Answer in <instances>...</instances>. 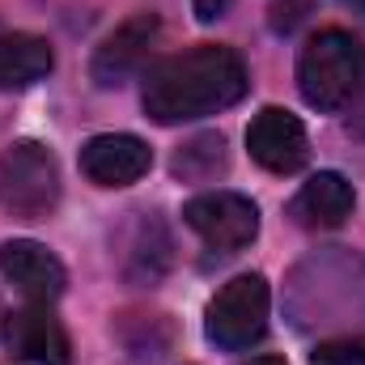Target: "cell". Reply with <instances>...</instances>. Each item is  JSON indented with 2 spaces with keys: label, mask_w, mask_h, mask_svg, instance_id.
I'll use <instances>...</instances> for the list:
<instances>
[{
  "label": "cell",
  "mask_w": 365,
  "mask_h": 365,
  "mask_svg": "<svg viewBox=\"0 0 365 365\" xmlns=\"http://www.w3.org/2000/svg\"><path fill=\"white\" fill-rule=\"evenodd\" d=\"M247 64L217 43H200L162 60L145 81V115L153 123H187L234 106L247 93Z\"/></svg>",
  "instance_id": "1"
},
{
  "label": "cell",
  "mask_w": 365,
  "mask_h": 365,
  "mask_svg": "<svg viewBox=\"0 0 365 365\" xmlns=\"http://www.w3.org/2000/svg\"><path fill=\"white\" fill-rule=\"evenodd\" d=\"M365 86V43L349 30H319L297 56V90L314 110H340Z\"/></svg>",
  "instance_id": "2"
},
{
  "label": "cell",
  "mask_w": 365,
  "mask_h": 365,
  "mask_svg": "<svg viewBox=\"0 0 365 365\" xmlns=\"http://www.w3.org/2000/svg\"><path fill=\"white\" fill-rule=\"evenodd\" d=\"M60 204V162L38 140H13L0 153V208L13 221H47Z\"/></svg>",
  "instance_id": "3"
},
{
  "label": "cell",
  "mask_w": 365,
  "mask_h": 365,
  "mask_svg": "<svg viewBox=\"0 0 365 365\" xmlns=\"http://www.w3.org/2000/svg\"><path fill=\"white\" fill-rule=\"evenodd\" d=\"M204 331L217 349H230V353H242V349L259 344L264 331H268V280L255 272L234 276L208 302Z\"/></svg>",
  "instance_id": "4"
},
{
  "label": "cell",
  "mask_w": 365,
  "mask_h": 365,
  "mask_svg": "<svg viewBox=\"0 0 365 365\" xmlns=\"http://www.w3.org/2000/svg\"><path fill=\"white\" fill-rule=\"evenodd\" d=\"M182 221L217 251H242L259 234V208L238 191H204L187 200Z\"/></svg>",
  "instance_id": "5"
},
{
  "label": "cell",
  "mask_w": 365,
  "mask_h": 365,
  "mask_svg": "<svg viewBox=\"0 0 365 365\" xmlns=\"http://www.w3.org/2000/svg\"><path fill=\"white\" fill-rule=\"evenodd\" d=\"M4 344L17 365H73L64 323L47 306H26L4 319Z\"/></svg>",
  "instance_id": "6"
},
{
  "label": "cell",
  "mask_w": 365,
  "mask_h": 365,
  "mask_svg": "<svg viewBox=\"0 0 365 365\" xmlns=\"http://www.w3.org/2000/svg\"><path fill=\"white\" fill-rule=\"evenodd\" d=\"M247 149L251 158L272 170V175H293L306 166L310 158V140H306V128L297 115H289L284 106H264L251 128H247Z\"/></svg>",
  "instance_id": "7"
},
{
  "label": "cell",
  "mask_w": 365,
  "mask_h": 365,
  "mask_svg": "<svg viewBox=\"0 0 365 365\" xmlns=\"http://www.w3.org/2000/svg\"><path fill=\"white\" fill-rule=\"evenodd\" d=\"M153 166V153L140 136L128 132H102L81 145V175L98 187H132Z\"/></svg>",
  "instance_id": "8"
},
{
  "label": "cell",
  "mask_w": 365,
  "mask_h": 365,
  "mask_svg": "<svg viewBox=\"0 0 365 365\" xmlns=\"http://www.w3.org/2000/svg\"><path fill=\"white\" fill-rule=\"evenodd\" d=\"M0 276L13 289H21L30 302H43V306L56 302L68 284L64 264L43 242H30V238H13V242L0 247Z\"/></svg>",
  "instance_id": "9"
},
{
  "label": "cell",
  "mask_w": 365,
  "mask_h": 365,
  "mask_svg": "<svg viewBox=\"0 0 365 365\" xmlns=\"http://www.w3.org/2000/svg\"><path fill=\"white\" fill-rule=\"evenodd\" d=\"M153 38H158V17L153 13H136L123 26H115L106 34V43L93 51V81L106 86V90L110 86H123L140 68V60L149 56Z\"/></svg>",
  "instance_id": "10"
},
{
  "label": "cell",
  "mask_w": 365,
  "mask_h": 365,
  "mask_svg": "<svg viewBox=\"0 0 365 365\" xmlns=\"http://www.w3.org/2000/svg\"><path fill=\"white\" fill-rule=\"evenodd\" d=\"M353 182L336 170H319L314 179L302 182V191L289 204V217L306 230H336L344 225V217L353 212Z\"/></svg>",
  "instance_id": "11"
},
{
  "label": "cell",
  "mask_w": 365,
  "mask_h": 365,
  "mask_svg": "<svg viewBox=\"0 0 365 365\" xmlns=\"http://www.w3.org/2000/svg\"><path fill=\"white\" fill-rule=\"evenodd\" d=\"M56 64V51L38 34H0V90H26L43 81Z\"/></svg>",
  "instance_id": "12"
},
{
  "label": "cell",
  "mask_w": 365,
  "mask_h": 365,
  "mask_svg": "<svg viewBox=\"0 0 365 365\" xmlns=\"http://www.w3.org/2000/svg\"><path fill=\"white\" fill-rule=\"evenodd\" d=\"M166 268H170V234H166L162 221L145 217L136 225V238H132V251H128V276L140 280V284H153Z\"/></svg>",
  "instance_id": "13"
},
{
  "label": "cell",
  "mask_w": 365,
  "mask_h": 365,
  "mask_svg": "<svg viewBox=\"0 0 365 365\" xmlns=\"http://www.w3.org/2000/svg\"><path fill=\"white\" fill-rule=\"evenodd\" d=\"M221 166H225V140L221 136H200L175 158V170L182 179H200V175H212Z\"/></svg>",
  "instance_id": "14"
},
{
  "label": "cell",
  "mask_w": 365,
  "mask_h": 365,
  "mask_svg": "<svg viewBox=\"0 0 365 365\" xmlns=\"http://www.w3.org/2000/svg\"><path fill=\"white\" fill-rule=\"evenodd\" d=\"M314 365H365V340H327L314 349Z\"/></svg>",
  "instance_id": "15"
},
{
  "label": "cell",
  "mask_w": 365,
  "mask_h": 365,
  "mask_svg": "<svg viewBox=\"0 0 365 365\" xmlns=\"http://www.w3.org/2000/svg\"><path fill=\"white\" fill-rule=\"evenodd\" d=\"M225 4H230V0H195V17H200V21H212V17L225 13Z\"/></svg>",
  "instance_id": "16"
},
{
  "label": "cell",
  "mask_w": 365,
  "mask_h": 365,
  "mask_svg": "<svg viewBox=\"0 0 365 365\" xmlns=\"http://www.w3.org/2000/svg\"><path fill=\"white\" fill-rule=\"evenodd\" d=\"M349 128H353L357 136H365V86H361V93L353 98V115H349Z\"/></svg>",
  "instance_id": "17"
},
{
  "label": "cell",
  "mask_w": 365,
  "mask_h": 365,
  "mask_svg": "<svg viewBox=\"0 0 365 365\" xmlns=\"http://www.w3.org/2000/svg\"><path fill=\"white\" fill-rule=\"evenodd\" d=\"M242 365H284V357H251V361H242Z\"/></svg>",
  "instance_id": "18"
},
{
  "label": "cell",
  "mask_w": 365,
  "mask_h": 365,
  "mask_svg": "<svg viewBox=\"0 0 365 365\" xmlns=\"http://www.w3.org/2000/svg\"><path fill=\"white\" fill-rule=\"evenodd\" d=\"M353 4H365V0H353Z\"/></svg>",
  "instance_id": "19"
}]
</instances>
